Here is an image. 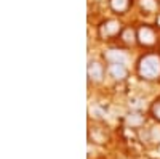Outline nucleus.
Returning <instances> with one entry per match:
<instances>
[{"mask_svg":"<svg viewBox=\"0 0 160 159\" xmlns=\"http://www.w3.org/2000/svg\"><path fill=\"white\" fill-rule=\"evenodd\" d=\"M139 74L144 79H155L160 76V58L155 55L144 56L139 63Z\"/></svg>","mask_w":160,"mask_h":159,"instance_id":"obj_1","label":"nucleus"},{"mask_svg":"<svg viewBox=\"0 0 160 159\" xmlns=\"http://www.w3.org/2000/svg\"><path fill=\"white\" fill-rule=\"evenodd\" d=\"M88 77L91 79V81H95V82L102 81V68H101L99 63L91 61L88 64Z\"/></svg>","mask_w":160,"mask_h":159,"instance_id":"obj_2","label":"nucleus"},{"mask_svg":"<svg viewBox=\"0 0 160 159\" xmlns=\"http://www.w3.org/2000/svg\"><path fill=\"white\" fill-rule=\"evenodd\" d=\"M138 39L142 45H152L154 40H155V35L149 28H141L139 32H138Z\"/></svg>","mask_w":160,"mask_h":159,"instance_id":"obj_3","label":"nucleus"},{"mask_svg":"<svg viewBox=\"0 0 160 159\" xmlns=\"http://www.w3.org/2000/svg\"><path fill=\"white\" fill-rule=\"evenodd\" d=\"M109 72L115 79H125L127 77V68H125V64H120V63H112L111 68H109Z\"/></svg>","mask_w":160,"mask_h":159,"instance_id":"obj_4","label":"nucleus"},{"mask_svg":"<svg viewBox=\"0 0 160 159\" xmlns=\"http://www.w3.org/2000/svg\"><path fill=\"white\" fill-rule=\"evenodd\" d=\"M108 60L111 63H120V64H125L127 63V55L123 51H118V50H109L108 51Z\"/></svg>","mask_w":160,"mask_h":159,"instance_id":"obj_5","label":"nucleus"},{"mask_svg":"<svg viewBox=\"0 0 160 159\" xmlns=\"http://www.w3.org/2000/svg\"><path fill=\"white\" fill-rule=\"evenodd\" d=\"M142 122H144V117L138 113H131L127 116V124L130 127H139V125H142Z\"/></svg>","mask_w":160,"mask_h":159,"instance_id":"obj_6","label":"nucleus"},{"mask_svg":"<svg viewBox=\"0 0 160 159\" xmlns=\"http://www.w3.org/2000/svg\"><path fill=\"white\" fill-rule=\"evenodd\" d=\"M120 29V24L117 21H109V23H106L104 24V28H102V34L106 35H112V34H117Z\"/></svg>","mask_w":160,"mask_h":159,"instance_id":"obj_7","label":"nucleus"},{"mask_svg":"<svg viewBox=\"0 0 160 159\" xmlns=\"http://www.w3.org/2000/svg\"><path fill=\"white\" fill-rule=\"evenodd\" d=\"M130 5V0H111V7L115 11H125Z\"/></svg>","mask_w":160,"mask_h":159,"instance_id":"obj_8","label":"nucleus"},{"mask_svg":"<svg viewBox=\"0 0 160 159\" xmlns=\"http://www.w3.org/2000/svg\"><path fill=\"white\" fill-rule=\"evenodd\" d=\"M122 37H123V40H125V42H128V44H133V42H135V34H133V31H131V29L123 31Z\"/></svg>","mask_w":160,"mask_h":159,"instance_id":"obj_9","label":"nucleus"},{"mask_svg":"<svg viewBox=\"0 0 160 159\" xmlns=\"http://www.w3.org/2000/svg\"><path fill=\"white\" fill-rule=\"evenodd\" d=\"M152 116L157 119V121H160V101H155L154 104H152Z\"/></svg>","mask_w":160,"mask_h":159,"instance_id":"obj_10","label":"nucleus"},{"mask_svg":"<svg viewBox=\"0 0 160 159\" xmlns=\"http://www.w3.org/2000/svg\"><path fill=\"white\" fill-rule=\"evenodd\" d=\"M142 7H144V8L152 10V8L155 7V2H154V0H142Z\"/></svg>","mask_w":160,"mask_h":159,"instance_id":"obj_11","label":"nucleus"}]
</instances>
